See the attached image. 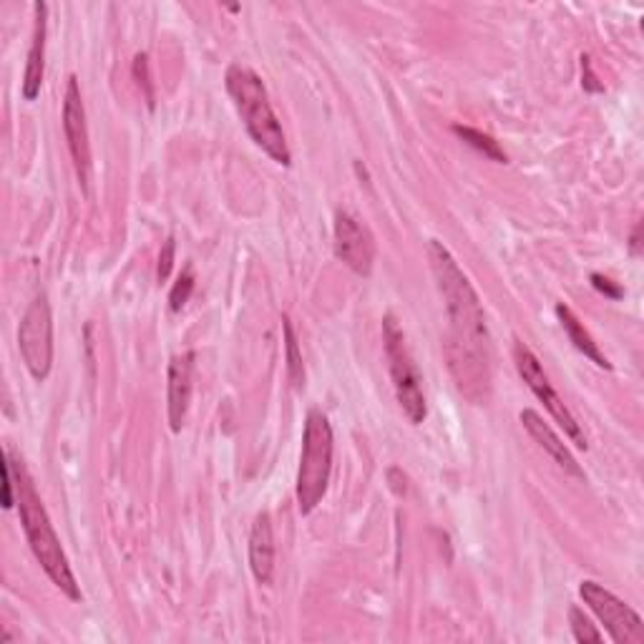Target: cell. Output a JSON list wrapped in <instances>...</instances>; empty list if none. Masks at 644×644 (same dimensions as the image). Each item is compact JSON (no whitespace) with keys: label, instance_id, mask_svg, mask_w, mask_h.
<instances>
[{"label":"cell","instance_id":"obj_4","mask_svg":"<svg viewBox=\"0 0 644 644\" xmlns=\"http://www.w3.org/2000/svg\"><path fill=\"white\" fill-rule=\"evenodd\" d=\"M330 471H333V428L327 415L312 409L304 421L302 456L298 471V506L300 514H312L327 494Z\"/></svg>","mask_w":644,"mask_h":644},{"label":"cell","instance_id":"obj_16","mask_svg":"<svg viewBox=\"0 0 644 644\" xmlns=\"http://www.w3.org/2000/svg\"><path fill=\"white\" fill-rule=\"evenodd\" d=\"M453 134L456 137H461L465 143H469V147L481 151L483 157L494 159V161H498V164H506V159H508L506 151L498 147V141L494 137H488V134L471 129V126H461V124L453 126Z\"/></svg>","mask_w":644,"mask_h":644},{"label":"cell","instance_id":"obj_14","mask_svg":"<svg viewBox=\"0 0 644 644\" xmlns=\"http://www.w3.org/2000/svg\"><path fill=\"white\" fill-rule=\"evenodd\" d=\"M250 570L260 584L273 582L275 572V533L269 514H257L250 531Z\"/></svg>","mask_w":644,"mask_h":644},{"label":"cell","instance_id":"obj_10","mask_svg":"<svg viewBox=\"0 0 644 644\" xmlns=\"http://www.w3.org/2000/svg\"><path fill=\"white\" fill-rule=\"evenodd\" d=\"M64 131L73 157L76 174H79L81 184H89V176H91L89 126H87V108H83L79 79H76V76H71L69 83H66V93H64Z\"/></svg>","mask_w":644,"mask_h":644},{"label":"cell","instance_id":"obj_8","mask_svg":"<svg viewBox=\"0 0 644 644\" xmlns=\"http://www.w3.org/2000/svg\"><path fill=\"white\" fill-rule=\"evenodd\" d=\"M582 599L595 612L597 620L605 624L617 644H642L644 642V622L630 605H624L620 597L601 587L597 582H582L579 587Z\"/></svg>","mask_w":644,"mask_h":644},{"label":"cell","instance_id":"obj_11","mask_svg":"<svg viewBox=\"0 0 644 644\" xmlns=\"http://www.w3.org/2000/svg\"><path fill=\"white\" fill-rule=\"evenodd\" d=\"M192 353H182L174 355L172 363H169V426H172L174 434H180L184 421H186V411H189V401H192Z\"/></svg>","mask_w":644,"mask_h":644},{"label":"cell","instance_id":"obj_22","mask_svg":"<svg viewBox=\"0 0 644 644\" xmlns=\"http://www.w3.org/2000/svg\"><path fill=\"white\" fill-rule=\"evenodd\" d=\"M172 267H174V237H169L164 250H161L159 254V267H157L159 283H164V279L172 275Z\"/></svg>","mask_w":644,"mask_h":644},{"label":"cell","instance_id":"obj_25","mask_svg":"<svg viewBox=\"0 0 644 644\" xmlns=\"http://www.w3.org/2000/svg\"><path fill=\"white\" fill-rule=\"evenodd\" d=\"M640 234H642V222H637V227H634V232H632V237H630V250H632L634 257H640V254H642Z\"/></svg>","mask_w":644,"mask_h":644},{"label":"cell","instance_id":"obj_19","mask_svg":"<svg viewBox=\"0 0 644 644\" xmlns=\"http://www.w3.org/2000/svg\"><path fill=\"white\" fill-rule=\"evenodd\" d=\"M192 290H194V273H192V265H186L182 277L176 279L172 292H169V308H172V312H180L184 304L189 302Z\"/></svg>","mask_w":644,"mask_h":644},{"label":"cell","instance_id":"obj_5","mask_svg":"<svg viewBox=\"0 0 644 644\" xmlns=\"http://www.w3.org/2000/svg\"><path fill=\"white\" fill-rule=\"evenodd\" d=\"M383 341H386V358H388V368H391L398 403H401L405 418H409L413 426H421L428 413L426 395H423V388H421V372L411 358L403 327L398 325V320L393 315L383 318Z\"/></svg>","mask_w":644,"mask_h":644},{"label":"cell","instance_id":"obj_17","mask_svg":"<svg viewBox=\"0 0 644 644\" xmlns=\"http://www.w3.org/2000/svg\"><path fill=\"white\" fill-rule=\"evenodd\" d=\"M285 343H287V372H290L292 386L300 391V388L304 386V366H302L298 335H295V330L287 318H285Z\"/></svg>","mask_w":644,"mask_h":644},{"label":"cell","instance_id":"obj_13","mask_svg":"<svg viewBox=\"0 0 644 644\" xmlns=\"http://www.w3.org/2000/svg\"><path fill=\"white\" fill-rule=\"evenodd\" d=\"M36 11V23H33V41L28 50V64H25L23 76V99L36 101L41 87H44V73H46V3L33 5Z\"/></svg>","mask_w":644,"mask_h":644},{"label":"cell","instance_id":"obj_9","mask_svg":"<svg viewBox=\"0 0 644 644\" xmlns=\"http://www.w3.org/2000/svg\"><path fill=\"white\" fill-rule=\"evenodd\" d=\"M335 254L337 260L345 262L355 275L368 277L376 265V237L368 230V225L353 215V211L341 209L335 215Z\"/></svg>","mask_w":644,"mask_h":644},{"label":"cell","instance_id":"obj_3","mask_svg":"<svg viewBox=\"0 0 644 644\" xmlns=\"http://www.w3.org/2000/svg\"><path fill=\"white\" fill-rule=\"evenodd\" d=\"M225 87L230 93L232 104L240 114L244 129H248L250 139L265 151V154L277 161L279 166H290L292 154L287 147V137L283 124L275 114L273 104H269V93L265 81L260 79L257 71H252L244 64H232L225 76Z\"/></svg>","mask_w":644,"mask_h":644},{"label":"cell","instance_id":"obj_21","mask_svg":"<svg viewBox=\"0 0 644 644\" xmlns=\"http://www.w3.org/2000/svg\"><path fill=\"white\" fill-rule=\"evenodd\" d=\"M591 285H595V290L605 295V298H609V300H622L624 298L622 287L617 283H612V279L605 277V275H599V273L591 275Z\"/></svg>","mask_w":644,"mask_h":644},{"label":"cell","instance_id":"obj_7","mask_svg":"<svg viewBox=\"0 0 644 644\" xmlns=\"http://www.w3.org/2000/svg\"><path fill=\"white\" fill-rule=\"evenodd\" d=\"M514 363H516V370H519V376L524 378V383H527L529 391L544 403V409L552 413V418L564 428V434L570 436L576 446L587 451V436H584V430L579 423H576L572 411L566 409V403L552 388V380H549L544 368H541L537 355L529 350V345H524L521 341L514 343Z\"/></svg>","mask_w":644,"mask_h":644},{"label":"cell","instance_id":"obj_1","mask_svg":"<svg viewBox=\"0 0 644 644\" xmlns=\"http://www.w3.org/2000/svg\"><path fill=\"white\" fill-rule=\"evenodd\" d=\"M428 260L430 269H434L438 292L446 304L448 368H451L456 388L471 403L481 405L491 391L488 330L483 304L476 290H473L471 279L465 277L459 262H456L451 250L444 242H428Z\"/></svg>","mask_w":644,"mask_h":644},{"label":"cell","instance_id":"obj_18","mask_svg":"<svg viewBox=\"0 0 644 644\" xmlns=\"http://www.w3.org/2000/svg\"><path fill=\"white\" fill-rule=\"evenodd\" d=\"M570 622H572V632H574V637H576V642H601L605 640V634H601L595 624H591V620L587 614L582 612L579 607H572L570 609Z\"/></svg>","mask_w":644,"mask_h":644},{"label":"cell","instance_id":"obj_12","mask_svg":"<svg viewBox=\"0 0 644 644\" xmlns=\"http://www.w3.org/2000/svg\"><path fill=\"white\" fill-rule=\"evenodd\" d=\"M519 418L524 423V428L529 430V436L537 440V444L544 448L549 456H552V461L559 465V469H562L564 473H570V476H574V479H582V481L587 479V473H584L582 465L576 463V459L572 456L570 448H566L564 440L554 434L552 426H549V423L541 418L537 411H531V409L521 411Z\"/></svg>","mask_w":644,"mask_h":644},{"label":"cell","instance_id":"obj_15","mask_svg":"<svg viewBox=\"0 0 644 644\" xmlns=\"http://www.w3.org/2000/svg\"><path fill=\"white\" fill-rule=\"evenodd\" d=\"M556 318H559V322H562L566 337H570L572 345L584 355V358H589L597 368L612 370V363H609L607 355L599 350V345L595 343V337L589 335V330L584 327V322L574 315L572 308H566L564 302H559L556 304Z\"/></svg>","mask_w":644,"mask_h":644},{"label":"cell","instance_id":"obj_24","mask_svg":"<svg viewBox=\"0 0 644 644\" xmlns=\"http://www.w3.org/2000/svg\"><path fill=\"white\" fill-rule=\"evenodd\" d=\"M582 71H584V81H582L584 89L591 91V93L605 91V87H601V83H597V76H595V71H591V64H589L587 56H582Z\"/></svg>","mask_w":644,"mask_h":644},{"label":"cell","instance_id":"obj_20","mask_svg":"<svg viewBox=\"0 0 644 644\" xmlns=\"http://www.w3.org/2000/svg\"><path fill=\"white\" fill-rule=\"evenodd\" d=\"M134 76H137L139 87L147 93V104L149 108H154V91H151V81H149V58L147 54H139L134 58Z\"/></svg>","mask_w":644,"mask_h":644},{"label":"cell","instance_id":"obj_2","mask_svg":"<svg viewBox=\"0 0 644 644\" xmlns=\"http://www.w3.org/2000/svg\"><path fill=\"white\" fill-rule=\"evenodd\" d=\"M5 456H8V461H11V469H13L15 506H19V511H21L23 531H25V537H28L33 556L38 559V564L44 566L48 579L54 582L66 597H69L71 601H81V587L71 572V564H69V559H66V552L61 549V541H58V537H56L54 524H50V519H48L46 506H44V502H41L36 486H33L28 469H25L23 459L13 451V448H8Z\"/></svg>","mask_w":644,"mask_h":644},{"label":"cell","instance_id":"obj_23","mask_svg":"<svg viewBox=\"0 0 644 644\" xmlns=\"http://www.w3.org/2000/svg\"><path fill=\"white\" fill-rule=\"evenodd\" d=\"M15 506V479H13V469L8 456L3 459V508H13Z\"/></svg>","mask_w":644,"mask_h":644},{"label":"cell","instance_id":"obj_6","mask_svg":"<svg viewBox=\"0 0 644 644\" xmlns=\"http://www.w3.org/2000/svg\"><path fill=\"white\" fill-rule=\"evenodd\" d=\"M19 347L31 376L38 383L46 380L54 366V318L46 295H38L25 310L19 327Z\"/></svg>","mask_w":644,"mask_h":644}]
</instances>
